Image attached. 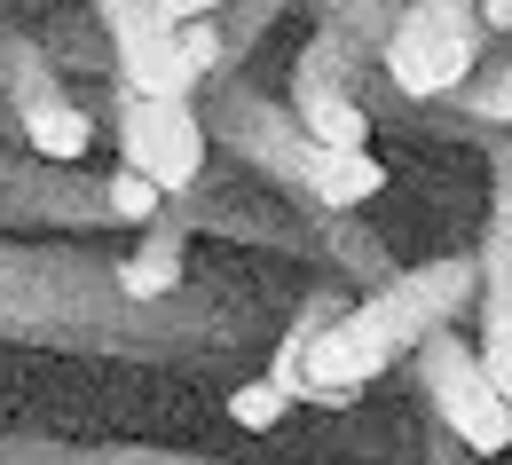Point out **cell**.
Here are the masks:
<instances>
[{"mask_svg": "<svg viewBox=\"0 0 512 465\" xmlns=\"http://www.w3.org/2000/svg\"><path fill=\"white\" fill-rule=\"evenodd\" d=\"M284 410H292V395H284V387H276L268 371H260V379H245V387L229 395V418H237V426H253V434L284 426Z\"/></svg>", "mask_w": 512, "mask_h": 465, "instance_id": "cell-17", "label": "cell"}, {"mask_svg": "<svg viewBox=\"0 0 512 465\" xmlns=\"http://www.w3.org/2000/svg\"><path fill=\"white\" fill-rule=\"evenodd\" d=\"M111 134H119V166H134L142 182H158L166 198L190 190L197 174L213 166V134H205V111L197 95H142L111 71Z\"/></svg>", "mask_w": 512, "mask_h": 465, "instance_id": "cell-7", "label": "cell"}, {"mask_svg": "<svg viewBox=\"0 0 512 465\" xmlns=\"http://www.w3.org/2000/svg\"><path fill=\"white\" fill-rule=\"evenodd\" d=\"M158 8H166V16H174V24H182V16H213V8H221V0H158Z\"/></svg>", "mask_w": 512, "mask_h": 465, "instance_id": "cell-18", "label": "cell"}, {"mask_svg": "<svg viewBox=\"0 0 512 465\" xmlns=\"http://www.w3.org/2000/svg\"><path fill=\"white\" fill-rule=\"evenodd\" d=\"M103 198H111V221L134 229V221H150V213L166 205V190H158V182H142L134 166H119V174H103Z\"/></svg>", "mask_w": 512, "mask_h": 465, "instance_id": "cell-16", "label": "cell"}, {"mask_svg": "<svg viewBox=\"0 0 512 465\" xmlns=\"http://www.w3.org/2000/svg\"><path fill=\"white\" fill-rule=\"evenodd\" d=\"M0 8H8V0H0Z\"/></svg>", "mask_w": 512, "mask_h": 465, "instance_id": "cell-20", "label": "cell"}, {"mask_svg": "<svg viewBox=\"0 0 512 465\" xmlns=\"http://www.w3.org/2000/svg\"><path fill=\"white\" fill-rule=\"evenodd\" d=\"M410 387H418V410H426V458L457 465V458H505L512 450V402L457 324H442L410 347Z\"/></svg>", "mask_w": 512, "mask_h": 465, "instance_id": "cell-4", "label": "cell"}, {"mask_svg": "<svg viewBox=\"0 0 512 465\" xmlns=\"http://www.w3.org/2000/svg\"><path fill=\"white\" fill-rule=\"evenodd\" d=\"M190 213H182V198H166L150 221H134V245L111 261V276H119V292L127 300H174L182 284H190Z\"/></svg>", "mask_w": 512, "mask_h": 465, "instance_id": "cell-12", "label": "cell"}, {"mask_svg": "<svg viewBox=\"0 0 512 465\" xmlns=\"http://www.w3.org/2000/svg\"><path fill=\"white\" fill-rule=\"evenodd\" d=\"M481 174H489V213L473 245V347L512 402V127L481 142Z\"/></svg>", "mask_w": 512, "mask_h": 465, "instance_id": "cell-8", "label": "cell"}, {"mask_svg": "<svg viewBox=\"0 0 512 465\" xmlns=\"http://www.w3.org/2000/svg\"><path fill=\"white\" fill-rule=\"evenodd\" d=\"M197 111H205L213 150H221L245 182L308 205V213H363V205L386 198V158L371 142H316L276 95L245 87L237 71L205 79V87H197Z\"/></svg>", "mask_w": 512, "mask_h": 465, "instance_id": "cell-2", "label": "cell"}, {"mask_svg": "<svg viewBox=\"0 0 512 465\" xmlns=\"http://www.w3.org/2000/svg\"><path fill=\"white\" fill-rule=\"evenodd\" d=\"M473 308V253H442V261H418V268H394L379 284H363L331 324L316 332L300 379L323 410H355L371 379H386L394 363H410V347L426 332H442Z\"/></svg>", "mask_w": 512, "mask_h": 465, "instance_id": "cell-3", "label": "cell"}, {"mask_svg": "<svg viewBox=\"0 0 512 465\" xmlns=\"http://www.w3.org/2000/svg\"><path fill=\"white\" fill-rule=\"evenodd\" d=\"M481 16H489V32H512V0H481Z\"/></svg>", "mask_w": 512, "mask_h": 465, "instance_id": "cell-19", "label": "cell"}, {"mask_svg": "<svg viewBox=\"0 0 512 465\" xmlns=\"http://www.w3.org/2000/svg\"><path fill=\"white\" fill-rule=\"evenodd\" d=\"M371 71H379V64H363L339 32H323V24H316L308 48H300L292 71H284V111L316 134V142H379V127H371V95H363Z\"/></svg>", "mask_w": 512, "mask_h": 465, "instance_id": "cell-9", "label": "cell"}, {"mask_svg": "<svg viewBox=\"0 0 512 465\" xmlns=\"http://www.w3.org/2000/svg\"><path fill=\"white\" fill-rule=\"evenodd\" d=\"M481 56H489L481 0H402L379 48V87L402 103H442Z\"/></svg>", "mask_w": 512, "mask_h": 465, "instance_id": "cell-5", "label": "cell"}, {"mask_svg": "<svg viewBox=\"0 0 512 465\" xmlns=\"http://www.w3.org/2000/svg\"><path fill=\"white\" fill-rule=\"evenodd\" d=\"M442 103L457 119H473V127H512V56H481Z\"/></svg>", "mask_w": 512, "mask_h": 465, "instance_id": "cell-14", "label": "cell"}, {"mask_svg": "<svg viewBox=\"0 0 512 465\" xmlns=\"http://www.w3.org/2000/svg\"><path fill=\"white\" fill-rule=\"evenodd\" d=\"M87 16H95L103 48H111V71L127 87H142V95H197L205 87L190 48H182V24L158 0H87Z\"/></svg>", "mask_w": 512, "mask_h": 465, "instance_id": "cell-11", "label": "cell"}, {"mask_svg": "<svg viewBox=\"0 0 512 465\" xmlns=\"http://www.w3.org/2000/svg\"><path fill=\"white\" fill-rule=\"evenodd\" d=\"M0 111H8V127L24 134V150H40L56 166H79L95 150L87 103L71 95L56 48L32 40V32H0Z\"/></svg>", "mask_w": 512, "mask_h": 465, "instance_id": "cell-6", "label": "cell"}, {"mask_svg": "<svg viewBox=\"0 0 512 465\" xmlns=\"http://www.w3.org/2000/svg\"><path fill=\"white\" fill-rule=\"evenodd\" d=\"M0 229H32V237H79V229H119L103 182H87L79 166L56 158H0Z\"/></svg>", "mask_w": 512, "mask_h": 465, "instance_id": "cell-10", "label": "cell"}, {"mask_svg": "<svg viewBox=\"0 0 512 465\" xmlns=\"http://www.w3.org/2000/svg\"><path fill=\"white\" fill-rule=\"evenodd\" d=\"M292 0H221L205 24H213V79L221 71H245L253 64V48L276 32V16H284Z\"/></svg>", "mask_w": 512, "mask_h": 465, "instance_id": "cell-13", "label": "cell"}, {"mask_svg": "<svg viewBox=\"0 0 512 465\" xmlns=\"http://www.w3.org/2000/svg\"><path fill=\"white\" fill-rule=\"evenodd\" d=\"M245 332L237 300H127L111 261L64 245H8L0 237V339L79 347V355H127V363H197L229 355Z\"/></svg>", "mask_w": 512, "mask_h": 465, "instance_id": "cell-1", "label": "cell"}, {"mask_svg": "<svg viewBox=\"0 0 512 465\" xmlns=\"http://www.w3.org/2000/svg\"><path fill=\"white\" fill-rule=\"evenodd\" d=\"M394 8L402 0H316L308 16H316L323 32H339L363 64H379V48H386V32H394Z\"/></svg>", "mask_w": 512, "mask_h": 465, "instance_id": "cell-15", "label": "cell"}]
</instances>
